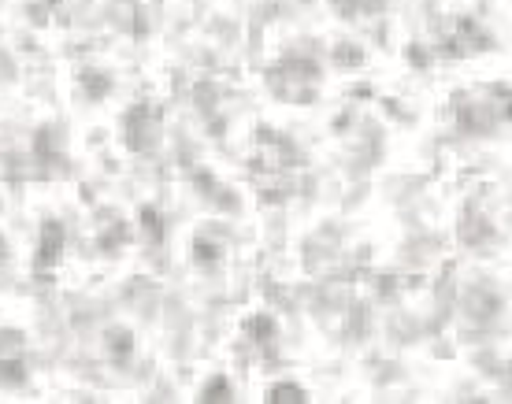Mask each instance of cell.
Wrapping results in <instances>:
<instances>
[{
    "label": "cell",
    "instance_id": "1",
    "mask_svg": "<svg viewBox=\"0 0 512 404\" xmlns=\"http://www.w3.org/2000/svg\"><path fill=\"white\" fill-rule=\"evenodd\" d=\"M271 401H305V390L301 386H275Z\"/></svg>",
    "mask_w": 512,
    "mask_h": 404
}]
</instances>
